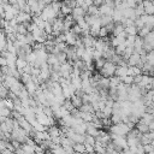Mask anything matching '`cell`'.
Listing matches in <instances>:
<instances>
[{
    "label": "cell",
    "instance_id": "cell-1",
    "mask_svg": "<svg viewBox=\"0 0 154 154\" xmlns=\"http://www.w3.org/2000/svg\"><path fill=\"white\" fill-rule=\"evenodd\" d=\"M116 64H113L112 61H108L106 60L103 66L99 70L100 71V75L103 76V77H111V76H114V71H116Z\"/></svg>",
    "mask_w": 154,
    "mask_h": 154
},
{
    "label": "cell",
    "instance_id": "cell-2",
    "mask_svg": "<svg viewBox=\"0 0 154 154\" xmlns=\"http://www.w3.org/2000/svg\"><path fill=\"white\" fill-rule=\"evenodd\" d=\"M40 17H41L43 20L49 22V23L52 24V23H53V20L55 19V17H57V13H55V12L52 10L51 5H46V6H45V8L41 11Z\"/></svg>",
    "mask_w": 154,
    "mask_h": 154
},
{
    "label": "cell",
    "instance_id": "cell-3",
    "mask_svg": "<svg viewBox=\"0 0 154 154\" xmlns=\"http://www.w3.org/2000/svg\"><path fill=\"white\" fill-rule=\"evenodd\" d=\"M142 6L146 14H153L154 13V5L153 0H142Z\"/></svg>",
    "mask_w": 154,
    "mask_h": 154
},
{
    "label": "cell",
    "instance_id": "cell-4",
    "mask_svg": "<svg viewBox=\"0 0 154 154\" xmlns=\"http://www.w3.org/2000/svg\"><path fill=\"white\" fill-rule=\"evenodd\" d=\"M113 7H111L107 4H101L99 6V14H106V16H112L113 13Z\"/></svg>",
    "mask_w": 154,
    "mask_h": 154
},
{
    "label": "cell",
    "instance_id": "cell-5",
    "mask_svg": "<svg viewBox=\"0 0 154 154\" xmlns=\"http://www.w3.org/2000/svg\"><path fill=\"white\" fill-rule=\"evenodd\" d=\"M84 14H85V12H84L79 6H76V7H73V8L71 10V16H72L73 20H77L78 18L84 17Z\"/></svg>",
    "mask_w": 154,
    "mask_h": 154
},
{
    "label": "cell",
    "instance_id": "cell-6",
    "mask_svg": "<svg viewBox=\"0 0 154 154\" xmlns=\"http://www.w3.org/2000/svg\"><path fill=\"white\" fill-rule=\"evenodd\" d=\"M70 102L72 103V106L75 107V108H79L82 105H83V102H82V99L79 97V96H77L76 94H73V95H71L70 96Z\"/></svg>",
    "mask_w": 154,
    "mask_h": 154
},
{
    "label": "cell",
    "instance_id": "cell-7",
    "mask_svg": "<svg viewBox=\"0 0 154 154\" xmlns=\"http://www.w3.org/2000/svg\"><path fill=\"white\" fill-rule=\"evenodd\" d=\"M135 125H136V129H137L141 134H146V132H148V131H149L147 123H144V122H143V120H141V119H138V120H137V123H136Z\"/></svg>",
    "mask_w": 154,
    "mask_h": 154
},
{
    "label": "cell",
    "instance_id": "cell-8",
    "mask_svg": "<svg viewBox=\"0 0 154 154\" xmlns=\"http://www.w3.org/2000/svg\"><path fill=\"white\" fill-rule=\"evenodd\" d=\"M128 75V66H116V71H114V76L117 77H123Z\"/></svg>",
    "mask_w": 154,
    "mask_h": 154
},
{
    "label": "cell",
    "instance_id": "cell-9",
    "mask_svg": "<svg viewBox=\"0 0 154 154\" xmlns=\"http://www.w3.org/2000/svg\"><path fill=\"white\" fill-rule=\"evenodd\" d=\"M25 89H26V91L29 93V95H34V94L36 93V90L38 89V87H37L32 81H30V82H28V83L25 84Z\"/></svg>",
    "mask_w": 154,
    "mask_h": 154
},
{
    "label": "cell",
    "instance_id": "cell-10",
    "mask_svg": "<svg viewBox=\"0 0 154 154\" xmlns=\"http://www.w3.org/2000/svg\"><path fill=\"white\" fill-rule=\"evenodd\" d=\"M143 38V43H146V45H153L154 46V32H153V30L152 31H149L144 37H142Z\"/></svg>",
    "mask_w": 154,
    "mask_h": 154
},
{
    "label": "cell",
    "instance_id": "cell-11",
    "mask_svg": "<svg viewBox=\"0 0 154 154\" xmlns=\"http://www.w3.org/2000/svg\"><path fill=\"white\" fill-rule=\"evenodd\" d=\"M124 31H125L126 35H130V36H136L137 35V28L135 25L124 26Z\"/></svg>",
    "mask_w": 154,
    "mask_h": 154
},
{
    "label": "cell",
    "instance_id": "cell-12",
    "mask_svg": "<svg viewBox=\"0 0 154 154\" xmlns=\"http://www.w3.org/2000/svg\"><path fill=\"white\" fill-rule=\"evenodd\" d=\"M123 31H124V25L122 23H114V28H113V31H112L113 36H117Z\"/></svg>",
    "mask_w": 154,
    "mask_h": 154
},
{
    "label": "cell",
    "instance_id": "cell-13",
    "mask_svg": "<svg viewBox=\"0 0 154 154\" xmlns=\"http://www.w3.org/2000/svg\"><path fill=\"white\" fill-rule=\"evenodd\" d=\"M26 64H28V63H26V60H25L24 58H17V59H16V64H14V66H16L17 70H23L24 66H25Z\"/></svg>",
    "mask_w": 154,
    "mask_h": 154
},
{
    "label": "cell",
    "instance_id": "cell-14",
    "mask_svg": "<svg viewBox=\"0 0 154 154\" xmlns=\"http://www.w3.org/2000/svg\"><path fill=\"white\" fill-rule=\"evenodd\" d=\"M72 149H73V152L78 153V154H82V153H84V152H85L84 143H73Z\"/></svg>",
    "mask_w": 154,
    "mask_h": 154
},
{
    "label": "cell",
    "instance_id": "cell-15",
    "mask_svg": "<svg viewBox=\"0 0 154 154\" xmlns=\"http://www.w3.org/2000/svg\"><path fill=\"white\" fill-rule=\"evenodd\" d=\"M81 112H87V113H94V109H93V106L91 103H83L79 108H78Z\"/></svg>",
    "mask_w": 154,
    "mask_h": 154
},
{
    "label": "cell",
    "instance_id": "cell-16",
    "mask_svg": "<svg viewBox=\"0 0 154 154\" xmlns=\"http://www.w3.org/2000/svg\"><path fill=\"white\" fill-rule=\"evenodd\" d=\"M119 79H120L122 83H124V84H126V85H131V84L134 83V78H132V76H129V75L123 76V77H119Z\"/></svg>",
    "mask_w": 154,
    "mask_h": 154
},
{
    "label": "cell",
    "instance_id": "cell-17",
    "mask_svg": "<svg viewBox=\"0 0 154 154\" xmlns=\"http://www.w3.org/2000/svg\"><path fill=\"white\" fill-rule=\"evenodd\" d=\"M71 10H72V8H70L67 5H65L64 2H61V6H60V11H59V12H60L63 16H66V14H70V13H71Z\"/></svg>",
    "mask_w": 154,
    "mask_h": 154
},
{
    "label": "cell",
    "instance_id": "cell-18",
    "mask_svg": "<svg viewBox=\"0 0 154 154\" xmlns=\"http://www.w3.org/2000/svg\"><path fill=\"white\" fill-rule=\"evenodd\" d=\"M60 6H61V2L60 1H58V0H55V1H53L52 4H51V7H52V10L58 14L59 13V11H60Z\"/></svg>",
    "mask_w": 154,
    "mask_h": 154
},
{
    "label": "cell",
    "instance_id": "cell-19",
    "mask_svg": "<svg viewBox=\"0 0 154 154\" xmlns=\"http://www.w3.org/2000/svg\"><path fill=\"white\" fill-rule=\"evenodd\" d=\"M55 55H57V59H58L59 64H63V63L67 61V59H66V53H65V52H59V53H57Z\"/></svg>",
    "mask_w": 154,
    "mask_h": 154
},
{
    "label": "cell",
    "instance_id": "cell-20",
    "mask_svg": "<svg viewBox=\"0 0 154 154\" xmlns=\"http://www.w3.org/2000/svg\"><path fill=\"white\" fill-rule=\"evenodd\" d=\"M137 36V35H136ZM136 36H130L128 35L126 38H125V46L126 47H134V42H135V37Z\"/></svg>",
    "mask_w": 154,
    "mask_h": 154
},
{
    "label": "cell",
    "instance_id": "cell-21",
    "mask_svg": "<svg viewBox=\"0 0 154 154\" xmlns=\"http://www.w3.org/2000/svg\"><path fill=\"white\" fill-rule=\"evenodd\" d=\"M84 144H89V146H94L95 144V137L94 136H90V135H85V138H84Z\"/></svg>",
    "mask_w": 154,
    "mask_h": 154
},
{
    "label": "cell",
    "instance_id": "cell-22",
    "mask_svg": "<svg viewBox=\"0 0 154 154\" xmlns=\"http://www.w3.org/2000/svg\"><path fill=\"white\" fill-rule=\"evenodd\" d=\"M87 13L88 14H99V7L95 5H90V6H88Z\"/></svg>",
    "mask_w": 154,
    "mask_h": 154
},
{
    "label": "cell",
    "instance_id": "cell-23",
    "mask_svg": "<svg viewBox=\"0 0 154 154\" xmlns=\"http://www.w3.org/2000/svg\"><path fill=\"white\" fill-rule=\"evenodd\" d=\"M149 31H152V30H150L149 28H147V26L144 25L143 28H141V29H138V31H137V34H138V36H140V37H144V36H146V35H147V34H148Z\"/></svg>",
    "mask_w": 154,
    "mask_h": 154
},
{
    "label": "cell",
    "instance_id": "cell-24",
    "mask_svg": "<svg viewBox=\"0 0 154 154\" xmlns=\"http://www.w3.org/2000/svg\"><path fill=\"white\" fill-rule=\"evenodd\" d=\"M19 78H20V81H22L23 84H26L28 82L31 81V75H29V73H22Z\"/></svg>",
    "mask_w": 154,
    "mask_h": 154
},
{
    "label": "cell",
    "instance_id": "cell-25",
    "mask_svg": "<svg viewBox=\"0 0 154 154\" xmlns=\"http://www.w3.org/2000/svg\"><path fill=\"white\" fill-rule=\"evenodd\" d=\"M70 31L72 32V34H75V35H81V32H82V30H81V28L77 25V24H75V25H72L71 28H70Z\"/></svg>",
    "mask_w": 154,
    "mask_h": 154
},
{
    "label": "cell",
    "instance_id": "cell-26",
    "mask_svg": "<svg viewBox=\"0 0 154 154\" xmlns=\"http://www.w3.org/2000/svg\"><path fill=\"white\" fill-rule=\"evenodd\" d=\"M0 116H2V117H10L11 116V111L7 108V107H1L0 108Z\"/></svg>",
    "mask_w": 154,
    "mask_h": 154
},
{
    "label": "cell",
    "instance_id": "cell-27",
    "mask_svg": "<svg viewBox=\"0 0 154 154\" xmlns=\"http://www.w3.org/2000/svg\"><path fill=\"white\" fill-rule=\"evenodd\" d=\"M107 35H108V32H107L106 28H105V26H101V28L99 29V34H97V36H99L100 38H103V37H106Z\"/></svg>",
    "mask_w": 154,
    "mask_h": 154
},
{
    "label": "cell",
    "instance_id": "cell-28",
    "mask_svg": "<svg viewBox=\"0 0 154 154\" xmlns=\"http://www.w3.org/2000/svg\"><path fill=\"white\" fill-rule=\"evenodd\" d=\"M105 59L103 58H100V59H96L95 60V69H97V70H100L102 66H103V64H105Z\"/></svg>",
    "mask_w": 154,
    "mask_h": 154
},
{
    "label": "cell",
    "instance_id": "cell-29",
    "mask_svg": "<svg viewBox=\"0 0 154 154\" xmlns=\"http://www.w3.org/2000/svg\"><path fill=\"white\" fill-rule=\"evenodd\" d=\"M132 78H134V84H137V83H140V82H141V79H142V73H140V75H136V76H134Z\"/></svg>",
    "mask_w": 154,
    "mask_h": 154
},
{
    "label": "cell",
    "instance_id": "cell-30",
    "mask_svg": "<svg viewBox=\"0 0 154 154\" xmlns=\"http://www.w3.org/2000/svg\"><path fill=\"white\" fill-rule=\"evenodd\" d=\"M6 65V59L0 54V66H5Z\"/></svg>",
    "mask_w": 154,
    "mask_h": 154
},
{
    "label": "cell",
    "instance_id": "cell-31",
    "mask_svg": "<svg viewBox=\"0 0 154 154\" xmlns=\"http://www.w3.org/2000/svg\"><path fill=\"white\" fill-rule=\"evenodd\" d=\"M101 4H103V0H93V5H95V6H100Z\"/></svg>",
    "mask_w": 154,
    "mask_h": 154
},
{
    "label": "cell",
    "instance_id": "cell-32",
    "mask_svg": "<svg viewBox=\"0 0 154 154\" xmlns=\"http://www.w3.org/2000/svg\"><path fill=\"white\" fill-rule=\"evenodd\" d=\"M79 7H81V8H82V10H83V11H84L85 13H87V11H88V5H85V4L83 2V4H82V5L79 6Z\"/></svg>",
    "mask_w": 154,
    "mask_h": 154
},
{
    "label": "cell",
    "instance_id": "cell-33",
    "mask_svg": "<svg viewBox=\"0 0 154 154\" xmlns=\"http://www.w3.org/2000/svg\"><path fill=\"white\" fill-rule=\"evenodd\" d=\"M84 4L88 5V6H90V5H93V0H84Z\"/></svg>",
    "mask_w": 154,
    "mask_h": 154
},
{
    "label": "cell",
    "instance_id": "cell-34",
    "mask_svg": "<svg viewBox=\"0 0 154 154\" xmlns=\"http://www.w3.org/2000/svg\"><path fill=\"white\" fill-rule=\"evenodd\" d=\"M4 16V7H2V5L0 4V17H2Z\"/></svg>",
    "mask_w": 154,
    "mask_h": 154
},
{
    "label": "cell",
    "instance_id": "cell-35",
    "mask_svg": "<svg viewBox=\"0 0 154 154\" xmlns=\"http://www.w3.org/2000/svg\"><path fill=\"white\" fill-rule=\"evenodd\" d=\"M0 154H1V152H0Z\"/></svg>",
    "mask_w": 154,
    "mask_h": 154
}]
</instances>
